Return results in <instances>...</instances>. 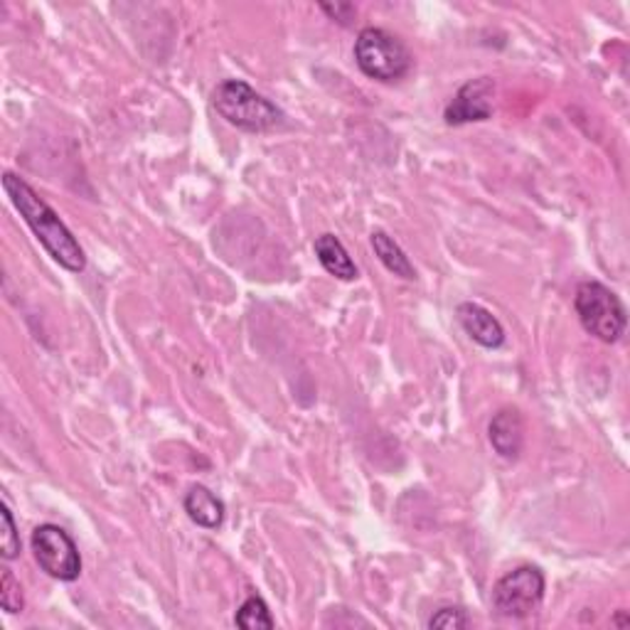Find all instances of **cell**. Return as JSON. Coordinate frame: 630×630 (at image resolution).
I'll return each mask as SVG.
<instances>
[{
	"instance_id": "7",
	"label": "cell",
	"mask_w": 630,
	"mask_h": 630,
	"mask_svg": "<svg viewBox=\"0 0 630 630\" xmlns=\"http://www.w3.org/2000/svg\"><path fill=\"white\" fill-rule=\"evenodd\" d=\"M495 81L490 77L470 79L449 101L443 118L449 126H463L472 122H488L493 116Z\"/></svg>"
},
{
	"instance_id": "13",
	"label": "cell",
	"mask_w": 630,
	"mask_h": 630,
	"mask_svg": "<svg viewBox=\"0 0 630 630\" xmlns=\"http://www.w3.org/2000/svg\"><path fill=\"white\" fill-rule=\"evenodd\" d=\"M235 623L244 630H272L276 620L262 596H249L235 614Z\"/></svg>"
},
{
	"instance_id": "8",
	"label": "cell",
	"mask_w": 630,
	"mask_h": 630,
	"mask_svg": "<svg viewBox=\"0 0 630 630\" xmlns=\"http://www.w3.org/2000/svg\"><path fill=\"white\" fill-rule=\"evenodd\" d=\"M456 315H458L461 328L466 330V336L472 342H478L480 348L497 350V348L505 345L503 323H500L495 315L486 308V305L463 301L456 308Z\"/></svg>"
},
{
	"instance_id": "4",
	"label": "cell",
	"mask_w": 630,
	"mask_h": 630,
	"mask_svg": "<svg viewBox=\"0 0 630 630\" xmlns=\"http://www.w3.org/2000/svg\"><path fill=\"white\" fill-rule=\"evenodd\" d=\"M574 311L579 315L581 328L589 336L598 338L606 345H614L626 336L628 313L623 301L598 281L579 284L577 295H574Z\"/></svg>"
},
{
	"instance_id": "12",
	"label": "cell",
	"mask_w": 630,
	"mask_h": 630,
	"mask_svg": "<svg viewBox=\"0 0 630 630\" xmlns=\"http://www.w3.org/2000/svg\"><path fill=\"white\" fill-rule=\"evenodd\" d=\"M369 242H373V249L379 262L387 268L389 274L400 276L404 281H416V268L410 262V256L404 254V249L394 242L392 237L387 235L382 229H375L373 237H369Z\"/></svg>"
},
{
	"instance_id": "15",
	"label": "cell",
	"mask_w": 630,
	"mask_h": 630,
	"mask_svg": "<svg viewBox=\"0 0 630 630\" xmlns=\"http://www.w3.org/2000/svg\"><path fill=\"white\" fill-rule=\"evenodd\" d=\"M0 520H3V534H0V557L5 562H13L21 557V532H17L15 517L11 513V507L5 503L0 505Z\"/></svg>"
},
{
	"instance_id": "1",
	"label": "cell",
	"mask_w": 630,
	"mask_h": 630,
	"mask_svg": "<svg viewBox=\"0 0 630 630\" xmlns=\"http://www.w3.org/2000/svg\"><path fill=\"white\" fill-rule=\"evenodd\" d=\"M3 190L8 198H11L15 210L21 212L25 225L33 229L37 242L45 247V252L72 274L85 272L87 268L85 249H81L79 239L72 235L70 227L60 219L58 212H54L48 202L21 178V175L5 173Z\"/></svg>"
},
{
	"instance_id": "5",
	"label": "cell",
	"mask_w": 630,
	"mask_h": 630,
	"mask_svg": "<svg viewBox=\"0 0 630 630\" xmlns=\"http://www.w3.org/2000/svg\"><path fill=\"white\" fill-rule=\"evenodd\" d=\"M546 579L540 567L522 564L505 577H500L493 587V608L500 618L522 620L530 618L540 608L544 598Z\"/></svg>"
},
{
	"instance_id": "11",
	"label": "cell",
	"mask_w": 630,
	"mask_h": 630,
	"mask_svg": "<svg viewBox=\"0 0 630 630\" xmlns=\"http://www.w3.org/2000/svg\"><path fill=\"white\" fill-rule=\"evenodd\" d=\"M313 249H315V256H318L320 266L326 268L330 276H336V279L355 281L360 276L357 266H355V262H352V256L348 254L345 244H342L336 235H330V231L315 237Z\"/></svg>"
},
{
	"instance_id": "14",
	"label": "cell",
	"mask_w": 630,
	"mask_h": 630,
	"mask_svg": "<svg viewBox=\"0 0 630 630\" xmlns=\"http://www.w3.org/2000/svg\"><path fill=\"white\" fill-rule=\"evenodd\" d=\"M0 606H3L5 614H11V616L23 614V608H25L21 581L15 579V574L8 567L0 569Z\"/></svg>"
},
{
	"instance_id": "3",
	"label": "cell",
	"mask_w": 630,
	"mask_h": 630,
	"mask_svg": "<svg viewBox=\"0 0 630 630\" xmlns=\"http://www.w3.org/2000/svg\"><path fill=\"white\" fill-rule=\"evenodd\" d=\"M352 54H355L357 67L365 77L385 81V85H392V81L406 77L414 64L406 45L396 35L385 30V27H365V30H360Z\"/></svg>"
},
{
	"instance_id": "17",
	"label": "cell",
	"mask_w": 630,
	"mask_h": 630,
	"mask_svg": "<svg viewBox=\"0 0 630 630\" xmlns=\"http://www.w3.org/2000/svg\"><path fill=\"white\" fill-rule=\"evenodd\" d=\"M320 11L326 13L330 21H338L342 25L355 21V15H357V8L352 3H320Z\"/></svg>"
},
{
	"instance_id": "16",
	"label": "cell",
	"mask_w": 630,
	"mask_h": 630,
	"mask_svg": "<svg viewBox=\"0 0 630 630\" xmlns=\"http://www.w3.org/2000/svg\"><path fill=\"white\" fill-rule=\"evenodd\" d=\"M470 616L466 610L458 608V606H443L439 608L437 614L431 616L429 620V628H439V630H463V628H470Z\"/></svg>"
},
{
	"instance_id": "6",
	"label": "cell",
	"mask_w": 630,
	"mask_h": 630,
	"mask_svg": "<svg viewBox=\"0 0 630 630\" xmlns=\"http://www.w3.org/2000/svg\"><path fill=\"white\" fill-rule=\"evenodd\" d=\"M35 562L48 577L58 581H77L81 574V557L77 542L60 525L45 522L35 527L30 537Z\"/></svg>"
},
{
	"instance_id": "18",
	"label": "cell",
	"mask_w": 630,
	"mask_h": 630,
	"mask_svg": "<svg viewBox=\"0 0 630 630\" xmlns=\"http://www.w3.org/2000/svg\"><path fill=\"white\" fill-rule=\"evenodd\" d=\"M610 623H614V626H620V628H626V626L630 623V618H628L626 610H618V614H616L614 618H610Z\"/></svg>"
},
{
	"instance_id": "2",
	"label": "cell",
	"mask_w": 630,
	"mask_h": 630,
	"mask_svg": "<svg viewBox=\"0 0 630 630\" xmlns=\"http://www.w3.org/2000/svg\"><path fill=\"white\" fill-rule=\"evenodd\" d=\"M212 106L227 124L247 134L274 131L284 124V111L242 79H227L212 91Z\"/></svg>"
},
{
	"instance_id": "9",
	"label": "cell",
	"mask_w": 630,
	"mask_h": 630,
	"mask_svg": "<svg viewBox=\"0 0 630 630\" xmlns=\"http://www.w3.org/2000/svg\"><path fill=\"white\" fill-rule=\"evenodd\" d=\"M488 439L490 446L495 449L500 458L517 461L525 446V419L520 410L515 406H505L500 410L488 426Z\"/></svg>"
},
{
	"instance_id": "10",
	"label": "cell",
	"mask_w": 630,
	"mask_h": 630,
	"mask_svg": "<svg viewBox=\"0 0 630 630\" xmlns=\"http://www.w3.org/2000/svg\"><path fill=\"white\" fill-rule=\"evenodd\" d=\"M182 507L194 525L205 527V530H217L225 522L227 507L222 500L205 486H192L182 497Z\"/></svg>"
}]
</instances>
